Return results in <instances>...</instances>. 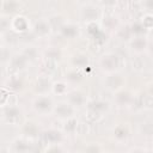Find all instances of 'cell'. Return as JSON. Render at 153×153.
<instances>
[{
	"label": "cell",
	"mask_w": 153,
	"mask_h": 153,
	"mask_svg": "<svg viewBox=\"0 0 153 153\" xmlns=\"http://www.w3.org/2000/svg\"><path fill=\"white\" fill-rule=\"evenodd\" d=\"M115 99H116V103L120 106H128L129 104H131L134 102L133 94L128 90H126V88L116 92L115 93Z\"/></svg>",
	"instance_id": "cell-18"
},
{
	"label": "cell",
	"mask_w": 153,
	"mask_h": 153,
	"mask_svg": "<svg viewBox=\"0 0 153 153\" xmlns=\"http://www.w3.org/2000/svg\"><path fill=\"white\" fill-rule=\"evenodd\" d=\"M75 112H76V109L72 104H69L67 100H61L56 103L53 110V114L61 121H66L72 117H75Z\"/></svg>",
	"instance_id": "cell-7"
},
{
	"label": "cell",
	"mask_w": 153,
	"mask_h": 153,
	"mask_svg": "<svg viewBox=\"0 0 153 153\" xmlns=\"http://www.w3.org/2000/svg\"><path fill=\"white\" fill-rule=\"evenodd\" d=\"M85 153H103L102 147L97 142H92L85 148Z\"/></svg>",
	"instance_id": "cell-26"
},
{
	"label": "cell",
	"mask_w": 153,
	"mask_h": 153,
	"mask_svg": "<svg viewBox=\"0 0 153 153\" xmlns=\"http://www.w3.org/2000/svg\"><path fill=\"white\" fill-rule=\"evenodd\" d=\"M124 85H126V76L121 72L106 74L104 78V86L115 93L123 90Z\"/></svg>",
	"instance_id": "cell-5"
},
{
	"label": "cell",
	"mask_w": 153,
	"mask_h": 153,
	"mask_svg": "<svg viewBox=\"0 0 153 153\" xmlns=\"http://www.w3.org/2000/svg\"><path fill=\"white\" fill-rule=\"evenodd\" d=\"M140 6L142 10H145L147 13H152L153 11V0H146V1H141Z\"/></svg>",
	"instance_id": "cell-29"
},
{
	"label": "cell",
	"mask_w": 153,
	"mask_h": 153,
	"mask_svg": "<svg viewBox=\"0 0 153 153\" xmlns=\"http://www.w3.org/2000/svg\"><path fill=\"white\" fill-rule=\"evenodd\" d=\"M55 103L53 100V98L49 94H38L33 102H32V108L33 110L39 114V115H49L53 114Z\"/></svg>",
	"instance_id": "cell-4"
},
{
	"label": "cell",
	"mask_w": 153,
	"mask_h": 153,
	"mask_svg": "<svg viewBox=\"0 0 153 153\" xmlns=\"http://www.w3.org/2000/svg\"><path fill=\"white\" fill-rule=\"evenodd\" d=\"M59 32H60L65 38L73 39V38H75V37L79 36L80 29H79V25H78V24H75V23H73V22H66Z\"/></svg>",
	"instance_id": "cell-15"
},
{
	"label": "cell",
	"mask_w": 153,
	"mask_h": 153,
	"mask_svg": "<svg viewBox=\"0 0 153 153\" xmlns=\"http://www.w3.org/2000/svg\"><path fill=\"white\" fill-rule=\"evenodd\" d=\"M11 153H32L33 152V145L31 142V139L20 136L14 139L11 142V147L8 148Z\"/></svg>",
	"instance_id": "cell-8"
},
{
	"label": "cell",
	"mask_w": 153,
	"mask_h": 153,
	"mask_svg": "<svg viewBox=\"0 0 153 153\" xmlns=\"http://www.w3.org/2000/svg\"><path fill=\"white\" fill-rule=\"evenodd\" d=\"M88 130H90V127H88V124H87L86 122H79V123H78V127H76L75 134L85 135V134L88 133Z\"/></svg>",
	"instance_id": "cell-27"
},
{
	"label": "cell",
	"mask_w": 153,
	"mask_h": 153,
	"mask_svg": "<svg viewBox=\"0 0 153 153\" xmlns=\"http://www.w3.org/2000/svg\"><path fill=\"white\" fill-rule=\"evenodd\" d=\"M29 49H26V50H24L23 51V54L26 56V59L29 60V61H31V60H33V59H36V55H37V51H36V49L33 48V47H27Z\"/></svg>",
	"instance_id": "cell-28"
},
{
	"label": "cell",
	"mask_w": 153,
	"mask_h": 153,
	"mask_svg": "<svg viewBox=\"0 0 153 153\" xmlns=\"http://www.w3.org/2000/svg\"><path fill=\"white\" fill-rule=\"evenodd\" d=\"M71 65L74 69H84L90 67V57L85 53H76L71 57Z\"/></svg>",
	"instance_id": "cell-13"
},
{
	"label": "cell",
	"mask_w": 153,
	"mask_h": 153,
	"mask_svg": "<svg viewBox=\"0 0 153 153\" xmlns=\"http://www.w3.org/2000/svg\"><path fill=\"white\" fill-rule=\"evenodd\" d=\"M133 68L136 71H142L145 68V62L143 60H141L140 57H136L135 60H133Z\"/></svg>",
	"instance_id": "cell-30"
},
{
	"label": "cell",
	"mask_w": 153,
	"mask_h": 153,
	"mask_svg": "<svg viewBox=\"0 0 153 153\" xmlns=\"http://www.w3.org/2000/svg\"><path fill=\"white\" fill-rule=\"evenodd\" d=\"M147 91H148V94L153 96V80L147 85Z\"/></svg>",
	"instance_id": "cell-32"
},
{
	"label": "cell",
	"mask_w": 153,
	"mask_h": 153,
	"mask_svg": "<svg viewBox=\"0 0 153 153\" xmlns=\"http://www.w3.org/2000/svg\"><path fill=\"white\" fill-rule=\"evenodd\" d=\"M140 22L143 24L147 31H153V13H143V16L140 18Z\"/></svg>",
	"instance_id": "cell-24"
},
{
	"label": "cell",
	"mask_w": 153,
	"mask_h": 153,
	"mask_svg": "<svg viewBox=\"0 0 153 153\" xmlns=\"http://www.w3.org/2000/svg\"><path fill=\"white\" fill-rule=\"evenodd\" d=\"M80 17L82 20L87 23H98V20L103 17V7L98 2L87 1L80 6Z\"/></svg>",
	"instance_id": "cell-2"
},
{
	"label": "cell",
	"mask_w": 153,
	"mask_h": 153,
	"mask_svg": "<svg viewBox=\"0 0 153 153\" xmlns=\"http://www.w3.org/2000/svg\"><path fill=\"white\" fill-rule=\"evenodd\" d=\"M67 102L69 104H72L75 109L85 106L87 104V97L86 93L82 92L81 90H72L71 92L67 93Z\"/></svg>",
	"instance_id": "cell-11"
},
{
	"label": "cell",
	"mask_w": 153,
	"mask_h": 153,
	"mask_svg": "<svg viewBox=\"0 0 153 153\" xmlns=\"http://www.w3.org/2000/svg\"><path fill=\"white\" fill-rule=\"evenodd\" d=\"M114 137L117 140V141H124L128 139L129 134H130V130H129V127L127 123H120L118 126H116L114 128Z\"/></svg>",
	"instance_id": "cell-19"
},
{
	"label": "cell",
	"mask_w": 153,
	"mask_h": 153,
	"mask_svg": "<svg viewBox=\"0 0 153 153\" xmlns=\"http://www.w3.org/2000/svg\"><path fill=\"white\" fill-rule=\"evenodd\" d=\"M42 137H43L44 142L47 143V146L53 145V143H61L63 133L57 129H48L42 133Z\"/></svg>",
	"instance_id": "cell-16"
},
{
	"label": "cell",
	"mask_w": 153,
	"mask_h": 153,
	"mask_svg": "<svg viewBox=\"0 0 153 153\" xmlns=\"http://www.w3.org/2000/svg\"><path fill=\"white\" fill-rule=\"evenodd\" d=\"M23 131H24L23 136L29 137V139H31V137H33V136H36V135L38 134L37 127H36V124H35L33 122H27V123H25V126H24V128H23Z\"/></svg>",
	"instance_id": "cell-23"
},
{
	"label": "cell",
	"mask_w": 153,
	"mask_h": 153,
	"mask_svg": "<svg viewBox=\"0 0 153 153\" xmlns=\"http://www.w3.org/2000/svg\"><path fill=\"white\" fill-rule=\"evenodd\" d=\"M128 153H151V152H148L146 148H142V147H134Z\"/></svg>",
	"instance_id": "cell-31"
},
{
	"label": "cell",
	"mask_w": 153,
	"mask_h": 153,
	"mask_svg": "<svg viewBox=\"0 0 153 153\" xmlns=\"http://www.w3.org/2000/svg\"><path fill=\"white\" fill-rule=\"evenodd\" d=\"M148 39L146 36H133L129 39V45L131 48V50H134L137 54L143 53L147 48H148Z\"/></svg>",
	"instance_id": "cell-12"
},
{
	"label": "cell",
	"mask_w": 153,
	"mask_h": 153,
	"mask_svg": "<svg viewBox=\"0 0 153 153\" xmlns=\"http://www.w3.org/2000/svg\"><path fill=\"white\" fill-rule=\"evenodd\" d=\"M53 82L50 81V78L48 75H41L37 78L35 84V91L38 94H48V92H51Z\"/></svg>",
	"instance_id": "cell-14"
},
{
	"label": "cell",
	"mask_w": 153,
	"mask_h": 153,
	"mask_svg": "<svg viewBox=\"0 0 153 153\" xmlns=\"http://www.w3.org/2000/svg\"><path fill=\"white\" fill-rule=\"evenodd\" d=\"M68 92V85L66 81H55L53 82L51 86V93L57 94V96H63Z\"/></svg>",
	"instance_id": "cell-21"
},
{
	"label": "cell",
	"mask_w": 153,
	"mask_h": 153,
	"mask_svg": "<svg viewBox=\"0 0 153 153\" xmlns=\"http://www.w3.org/2000/svg\"><path fill=\"white\" fill-rule=\"evenodd\" d=\"M51 31H53V29H51V25H50L48 18H39L32 25V32L39 38L48 37L51 33Z\"/></svg>",
	"instance_id": "cell-9"
},
{
	"label": "cell",
	"mask_w": 153,
	"mask_h": 153,
	"mask_svg": "<svg viewBox=\"0 0 153 153\" xmlns=\"http://www.w3.org/2000/svg\"><path fill=\"white\" fill-rule=\"evenodd\" d=\"M29 62H30V61L26 59V56H25L23 53L14 55V56L11 57V60L8 61L10 67H11L13 71H17V72L24 71V69L26 68V66H27Z\"/></svg>",
	"instance_id": "cell-17"
},
{
	"label": "cell",
	"mask_w": 153,
	"mask_h": 153,
	"mask_svg": "<svg viewBox=\"0 0 153 153\" xmlns=\"http://www.w3.org/2000/svg\"><path fill=\"white\" fill-rule=\"evenodd\" d=\"M122 65H123V59L114 51H108L103 54L99 59V67L106 74L120 72L122 68Z\"/></svg>",
	"instance_id": "cell-1"
},
{
	"label": "cell",
	"mask_w": 153,
	"mask_h": 153,
	"mask_svg": "<svg viewBox=\"0 0 153 153\" xmlns=\"http://www.w3.org/2000/svg\"><path fill=\"white\" fill-rule=\"evenodd\" d=\"M19 7V4L17 1H12V0H4L1 1V10H2V16H8L10 13L17 11Z\"/></svg>",
	"instance_id": "cell-20"
},
{
	"label": "cell",
	"mask_w": 153,
	"mask_h": 153,
	"mask_svg": "<svg viewBox=\"0 0 153 153\" xmlns=\"http://www.w3.org/2000/svg\"><path fill=\"white\" fill-rule=\"evenodd\" d=\"M87 109V118L90 121H99L110 109V104L103 99L90 100L86 104Z\"/></svg>",
	"instance_id": "cell-3"
},
{
	"label": "cell",
	"mask_w": 153,
	"mask_h": 153,
	"mask_svg": "<svg viewBox=\"0 0 153 153\" xmlns=\"http://www.w3.org/2000/svg\"><path fill=\"white\" fill-rule=\"evenodd\" d=\"M44 153H66V149L61 143H53L45 147Z\"/></svg>",
	"instance_id": "cell-25"
},
{
	"label": "cell",
	"mask_w": 153,
	"mask_h": 153,
	"mask_svg": "<svg viewBox=\"0 0 153 153\" xmlns=\"http://www.w3.org/2000/svg\"><path fill=\"white\" fill-rule=\"evenodd\" d=\"M11 30L18 33L26 32L30 30V20L24 14H16L11 18Z\"/></svg>",
	"instance_id": "cell-10"
},
{
	"label": "cell",
	"mask_w": 153,
	"mask_h": 153,
	"mask_svg": "<svg viewBox=\"0 0 153 153\" xmlns=\"http://www.w3.org/2000/svg\"><path fill=\"white\" fill-rule=\"evenodd\" d=\"M63 122H65V124H63V131L67 133V134H75L79 121L75 117H72V118L66 120Z\"/></svg>",
	"instance_id": "cell-22"
},
{
	"label": "cell",
	"mask_w": 153,
	"mask_h": 153,
	"mask_svg": "<svg viewBox=\"0 0 153 153\" xmlns=\"http://www.w3.org/2000/svg\"><path fill=\"white\" fill-rule=\"evenodd\" d=\"M152 38H153V31H152ZM151 48L153 49V42H152V45H151Z\"/></svg>",
	"instance_id": "cell-33"
},
{
	"label": "cell",
	"mask_w": 153,
	"mask_h": 153,
	"mask_svg": "<svg viewBox=\"0 0 153 153\" xmlns=\"http://www.w3.org/2000/svg\"><path fill=\"white\" fill-rule=\"evenodd\" d=\"M1 118L5 123L10 126H18L22 118V111L18 105H6L2 106Z\"/></svg>",
	"instance_id": "cell-6"
}]
</instances>
